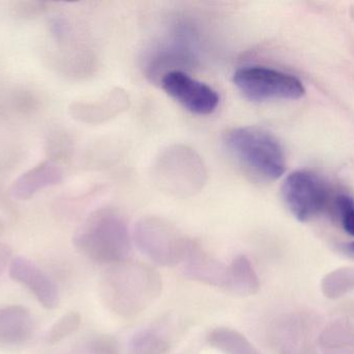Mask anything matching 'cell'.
<instances>
[{
  "mask_svg": "<svg viewBox=\"0 0 354 354\" xmlns=\"http://www.w3.org/2000/svg\"><path fill=\"white\" fill-rule=\"evenodd\" d=\"M101 290L110 311L122 317H133L159 297L162 280L149 266L128 260L110 265L102 280Z\"/></svg>",
  "mask_w": 354,
  "mask_h": 354,
  "instance_id": "obj_1",
  "label": "cell"
},
{
  "mask_svg": "<svg viewBox=\"0 0 354 354\" xmlns=\"http://www.w3.org/2000/svg\"><path fill=\"white\" fill-rule=\"evenodd\" d=\"M74 243L83 255L97 263H122L128 261L132 254L126 222L110 210H101L89 216L77 231Z\"/></svg>",
  "mask_w": 354,
  "mask_h": 354,
  "instance_id": "obj_2",
  "label": "cell"
},
{
  "mask_svg": "<svg viewBox=\"0 0 354 354\" xmlns=\"http://www.w3.org/2000/svg\"><path fill=\"white\" fill-rule=\"evenodd\" d=\"M225 145L241 166L266 180H277L286 170V157L279 139L256 127H239L227 132Z\"/></svg>",
  "mask_w": 354,
  "mask_h": 354,
  "instance_id": "obj_3",
  "label": "cell"
},
{
  "mask_svg": "<svg viewBox=\"0 0 354 354\" xmlns=\"http://www.w3.org/2000/svg\"><path fill=\"white\" fill-rule=\"evenodd\" d=\"M233 82L243 97L254 102L297 100L306 93L297 77L264 67L239 69L233 75Z\"/></svg>",
  "mask_w": 354,
  "mask_h": 354,
  "instance_id": "obj_4",
  "label": "cell"
},
{
  "mask_svg": "<svg viewBox=\"0 0 354 354\" xmlns=\"http://www.w3.org/2000/svg\"><path fill=\"white\" fill-rule=\"evenodd\" d=\"M134 238L141 253L153 263L167 267L179 265L191 245L176 229L157 218L139 222Z\"/></svg>",
  "mask_w": 354,
  "mask_h": 354,
  "instance_id": "obj_5",
  "label": "cell"
},
{
  "mask_svg": "<svg viewBox=\"0 0 354 354\" xmlns=\"http://www.w3.org/2000/svg\"><path fill=\"white\" fill-rule=\"evenodd\" d=\"M282 197L299 222H307L326 207L330 191L326 181L311 170L291 172L282 185Z\"/></svg>",
  "mask_w": 354,
  "mask_h": 354,
  "instance_id": "obj_6",
  "label": "cell"
},
{
  "mask_svg": "<svg viewBox=\"0 0 354 354\" xmlns=\"http://www.w3.org/2000/svg\"><path fill=\"white\" fill-rule=\"evenodd\" d=\"M161 85L170 97L198 116L212 114L220 103V97L212 87L180 71L164 75Z\"/></svg>",
  "mask_w": 354,
  "mask_h": 354,
  "instance_id": "obj_7",
  "label": "cell"
},
{
  "mask_svg": "<svg viewBox=\"0 0 354 354\" xmlns=\"http://www.w3.org/2000/svg\"><path fill=\"white\" fill-rule=\"evenodd\" d=\"M8 272L10 278L26 287L44 307L53 309L58 305L56 285L33 262L25 258H16L10 262Z\"/></svg>",
  "mask_w": 354,
  "mask_h": 354,
  "instance_id": "obj_8",
  "label": "cell"
},
{
  "mask_svg": "<svg viewBox=\"0 0 354 354\" xmlns=\"http://www.w3.org/2000/svg\"><path fill=\"white\" fill-rule=\"evenodd\" d=\"M180 265L183 274L189 280L207 286L225 288L228 265L212 258L192 241Z\"/></svg>",
  "mask_w": 354,
  "mask_h": 354,
  "instance_id": "obj_9",
  "label": "cell"
},
{
  "mask_svg": "<svg viewBox=\"0 0 354 354\" xmlns=\"http://www.w3.org/2000/svg\"><path fill=\"white\" fill-rule=\"evenodd\" d=\"M64 180V170L56 162L44 161L23 172L10 186L12 199L27 201L44 189L56 186Z\"/></svg>",
  "mask_w": 354,
  "mask_h": 354,
  "instance_id": "obj_10",
  "label": "cell"
},
{
  "mask_svg": "<svg viewBox=\"0 0 354 354\" xmlns=\"http://www.w3.org/2000/svg\"><path fill=\"white\" fill-rule=\"evenodd\" d=\"M32 332L33 319L28 310L18 306L0 308V344H23Z\"/></svg>",
  "mask_w": 354,
  "mask_h": 354,
  "instance_id": "obj_11",
  "label": "cell"
},
{
  "mask_svg": "<svg viewBox=\"0 0 354 354\" xmlns=\"http://www.w3.org/2000/svg\"><path fill=\"white\" fill-rule=\"evenodd\" d=\"M224 289L245 297L256 294L259 291V276L249 258L241 255L229 264Z\"/></svg>",
  "mask_w": 354,
  "mask_h": 354,
  "instance_id": "obj_12",
  "label": "cell"
},
{
  "mask_svg": "<svg viewBox=\"0 0 354 354\" xmlns=\"http://www.w3.org/2000/svg\"><path fill=\"white\" fill-rule=\"evenodd\" d=\"M41 102L32 91L26 89H12L0 93V116L24 118L39 109Z\"/></svg>",
  "mask_w": 354,
  "mask_h": 354,
  "instance_id": "obj_13",
  "label": "cell"
},
{
  "mask_svg": "<svg viewBox=\"0 0 354 354\" xmlns=\"http://www.w3.org/2000/svg\"><path fill=\"white\" fill-rule=\"evenodd\" d=\"M207 340L210 346L223 354H261L243 334L232 328H214Z\"/></svg>",
  "mask_w": 354,
  "mask_h": 354,
  "instance_id": "obj_14",
  "label": "cell"
},
{
  "mask_svg": "<svg viewBox=\"0 0 354 354\" xmlns=\"http://www.w3.org/2000/svg\"><path fill=\"white\" fill-rule=\"evenodd\" d=\"M322 290L330 299H340L354 290V268H339L324 276Z\"/></svg>",
  "mask_w": 354,
  "mask_h": 354,
  "instance_id": "obj_15",
  "label": "cell"
},
{
  "mask_svg": "<svg viewBox=\"0 0 354 354\" xmlns=\"http://www.w3.org/2000/svg\"><path fill=\"white\" fill-rule=\"evenodd\" d=\"M169 345L159 333L143 330L131 339L129 344L130 354H164L167 353Z\"/></svg>",
  "mask_w": 354,
  "mask_h": 354,
  "instance_id": "obj_16",
  "label": "cell"
},
{
  "mask_svg": "<svg viewBox=\"0 0 354 354\" xmlns=\"http://www.w3.org/2000/svg\"><path fill=\"white\" fill-rule=\"evenodd\" d=\"M320 342L326 349H354V330L348 324L339 320L326 328L320 337Z\"/></svg>",
  "mask_w": 354,
  "mask_h": 354,
  "instance_id": "obj_17",
  "label": "cell"
},
{
  "mask_svg": "<svg viewBox=\"0 0 354 354\" xmlns=\"http://www.w3.org/2000/svg\"><path fill=\"white\" fill-rule=\"evenodd\" d=\"M52 2L41 0H12L8 3L10 15L20 20H35L52 10Z\"/></svg>",
  "mask_w": 354,
  "mask_h": 354,
  "instance_id": "obj_18",
  "label": "cell"
},
{
  "mask_svg": "<svg viewBox=\"0 0 354 354\" xmlns=\"http://www.w3.org/2000/svg\"><path fill=\"white\" fill-rule=\"evenodd\" d=\"M336 207L345 232L354 237V199L351 195H341L336 200Z\"/></svg>",
  "mask_w": 354,
  "mask_h": 354,
  "instance_id": "obj_19",
  "label": "cell"
},
{
  "mask_svg": "<svg viewBox=\"0 0 354 354\" xmlns=\"http://www.w3.org/2000/svg\"><path fill=\"white\" fill-rule=\"evenodd\" d=\"M80 322L81 318L79 314H66L54 326V328H52L49 335L50 341L57 342V341L66 338L79 328Z\"/></svg>",
  "mask_w": 354,
  "mask_h": 354,
  "instance_id": "obj_20",
  "label": "cell"
},
{
  "mask_svg": "<svg viewBox=\"0 0 354 354\" xmlns=\"http://www.w3.org/2000/svg\"><path fill=\"white\" fill-rule=\"evenodd\" d=\"M93 349L99 354H118L116 343L112 339H100L93 344Z\"/></svg>",
  "mask_w": 354,
  "mask_h": 354,
  "instance_id": "obj_21",
  "label": "cell"
},
{
  "mask_svg": "<svg viewBox=\"0 0 354 354\" xmlns=\"http://www.w3.org/2000/svg\"><path fill=\"white\" fill-rule=\"evenodd\" d=\"M10 257V249L6 245L0 243V269L3 267L6 262V258Z\"/></svg>",
  "mask_w": 354,
  "mask_h": 354,
  "instance_id": "obj_22",
  "label": "cell"
},
{
  "mask_svg": "<svg viewBox=\"0 0 354 354\" xmlns=\"http://www.w3.org/2000/svg\"><path fill=\"white\" fill-rule=\"evenodd\" d=\"M324 354H354V349L351 348H328Z\"/></svg>",
  "mask_w": 354,
  "mask_h": 354,
  "instance_id": "obj_23",
  "label": "cell"
},
{
  "mask_svg": "<svg viewBox=\"0 0 354 354\" xmlns=\"http://www.w3.org/2000/svg\"><path fill=\"white\" fill-rule=\"evenodd\" d=\"M347 249H348L351 253L354 254V241L353 242H351L349 245H347Z\"/></svg>",
  "mask_w": 354,
  "mask_h": 354,
  "instance_id": "obj_24",
  "label": "cell"
}]
</instances>
